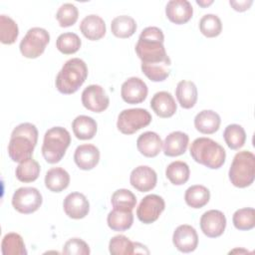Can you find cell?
<instances>
[{
    "mask_svg": "<svg viewBox=\"0 0 255 255\" xmlns=\"http://www.w3.org/2000/svg\"><path fill=\"white\" fill-rule=\"evenodd\" d=\"M163 42L164 35L161 29L154 26L144 28L135 45V53L141 64H154L170 60Z\"/></svg>",
    "mask_w": 255,
    "mask_h": 255,
    "instance_id": "obj_1",
    "label": "cell"
},
{
    "mask_svg": "<svg viewBox=\"0 0 255 255\" xmlns=\"http://www.w3.org/2000/svg\"><path fill=\"white\" fill-rule=\"evenodd\" d=\"M38 141V129L31 123H22L12 130L8 143V154L15 162H21L33 155Z\"/></svg>",
    "mask_w": 255,
    "mask_h": 255,
    "instance_id": "obj_2",
    "label": "cell"
},
{
    "mask_svg": "<svg viewBox=\"0 0 255 255\" xmlns=\"http://www.w3.org/2000/svg\"><path fill=\"white\" fill-rule=\"evenodd\" d=\"M88 77V67L80 58L68 60L56 77V88L64 95L76 93Z\"/></svg>",
    "mask_w": 255,
    "mask_h": 255,
    "instance_id": "obj_3",
    "label": "cell"
},
{
    "mask_svg": "<svg viewBox=\"0 0 255 255\" xmlns=\"http://www.w3.org/2000/svg\"><path fill=\"white\" fill-rule=\"evenodd\" d=\"M194 161L210 168H220L226 158V151L221 144L209 137L195 138L189 148Z\"/></svg>",
    "mask_w": 255,
    "mask_h": 255,
    "instance_id": "obj_4",
    "label": "cell"
},
{
    "mask_svg": "<svg viewBox=\"0 0 255 255\" xmlns=\"http://www.w3.org/2000/svg\"><path fill=\"white\" fill-rule=\"evenodd\" d=\"M71 143L70 132L62 127H54L44 134L42 154L48 163L59 162Z\"/></svg>",
    "mask_w": 255,
    "mask_h": 255,
    "instance_id": "obj_5",
    "label": "cell"
},
{
    "mask_svg": "<svg viewBox=\"0 0 255 255\" xmlns=\"http://www.w3.org/2000/svg\"><path fill=\"white\" fill-rule=\"evenodd\" d=\"M231 183L239 188L251 185L255 178V155L249 150H242L235 154L229 168Z\"/></svg>",
    "mask_w": 255,
    "mask_h": 255,
    "instance_id": "obj_6",
    "label": "cell"
},
{
    "mask_svg": "<svg viewBox=\"0 0 255 255\" xmlns=\"http://www.w3.org/2000/svg\"><path fill=\"white\" fill-rule=\"evenodd\" d=\"M50 42L49 32L40 27L29 29L21 40L19 49L21 54L28 59H35L41 56Z\"/></svg>",
    "mask_w": 255,
    "mask_h": 255,
    "instance_id": "obj_7",
    "label": "cell"
},
{
    "mask_svg": "<svg viewBox=\"0 0 255 255\" xmlns=\"http://www.w3.org/2000/svg\"><path fill=\"white\" fill-rule=\"evenodd\" d=\"M151 120V115L145 109H128L120 113L117 128L124 134H132L142 128L147 127Z\"/></svg>",
    "mask_w": 255,
    "mask_h": 255,
    "instance_id": "obj_8",
    "label": "cell"
},
{
    "mask_svg": "<svg viewBox=\"0 0 255 255\" xmlns=\"http://www.w3.org/2000/svg\"><path fill=\"white\" fill-rule=\"evenodd\" d=\"M43 197L35 187H20L12 196V205L20 213L30 214L37 211L42 205Z\"/></svg>",
    "mask_w": 255,
    "mask_h": 255,
    "instance_id": "obj_9",
    "label": "cell"
},
{
    "mask_svg": "<svg viewBox=\"0 0 255 255\" xmlns=\"http://www.w3.org/2000/svg\"><path fill=\"white\" fill-rule=\"evenodd\" d=\"M165 208L163 198L157 194H148L144 196L136 208L138 220L144 224L153 223L158 219Z\"/></svg>",
    "mask_w": 255,
    "mask_h": 255,
    "instance_id": "obj_10",
    "label": "cell"
},
{
    "mask_svg": "<svg viewBox=\"0 0 255 255\" xmlns=\"http://www.w3.org/2000/svg\"><path fill=\"white\" fill-rule=\"evenodd\" d=\"M82 104L91 112L102 113L108 109L110 99L103 87L90 85L82 93Z\"/></svg>",
    "mask_w": 255,
    "mask_h": 255,
    "instance_id": "obj_11",
    "label": "cell"
},
{
    "mask_svg": "<svg viewBox=\"0 0 255 255\" xmlns=\"http://www.w3.org/2000/svg\"><path fill=\"white\" fill-rule=\"evenodd\" d=\"M226 227V217L220 210L211 209L204 212L200 218V228L204 235L216 238L223 234Z\"/></svg>",
    "mask_w": 255,
    "mask_h": 255,
    "instance_id": "obj_12",
    "label": "cell"
},
{
    "mask_svg": "<svg viewBox=\"0 0 255 255\" xmlns=\"http://www.w3.org/2000/svg\"><path fill=\"white\" fill-rule=\"evenodd\" d=\"M148 89L146 84L137 77H131L126 80L121 88L122 99L130 105L142 103L147 96Z\"/></svg>",
    "mask_w": 255,
    "mask_h": 255,
    "instance_id": "obj_13",
    "label": "cell"
},
{
    "mask_svg": "<svg viewBox=\"0 0 255 255\" xmlns=\"http://www.w3.org/2000/svg\"><path fill=\"white\" fill-rule=\"evenodd\" d=\"M172 242L178 251L189 253L196 249L198 235L194 227L188 224H182L175 228L172 235Z\"/></svg>",
    "mask_w": 255,
    "mask_h": 255,
    "instance_id": "obj_14",
    "label": "cell"
},
{
    "mask_svg": "<svg viewBox=\"0 0 255 255\" xmlns=\"http://www.w3.org/2000/svg\"><path fill=\"white\" fill-rule=\"evenodd\" d=\"M129 182L136 190L140 192H147L155 187L157 175L151 167L147 165H139L131 170Z\"/></svg>",
    "mask_w": 255,
    "mask_h": 255,
    "instance_id": "obj_15",
    "label": "cell"
},
{
    "mask_svg": "<svg viewBox=\"0 0 255 255\" xmlns=\"http://www.w3.org/2000/svg\"><path fill=\"white\" fill-rule=\"evenodd\" d=\"M65 213L73 219H82L90 211V203L87 197L81 192L69 193L63 202Z\"/></svg>",
    "mask_w": 255,
    "mask_h": 255,
    "instance_id": "obj_16",
    "label": "cell"
},
{
    "mask_svg": "<svg viewBox=\"0 0 255 255\" xmlns=\"http://www.w3.org/2000/svg\"><path fill=\"white\" fill-rule=\"evenodd\" d=\"M193 14V8L187 0H170L165 6V15L174 24L187 23Z\"/></svg>",
    "mask_w": 255,
    "mask_h": 255,
    "instance_id": "obj_17",
    "label": "cell"
},
{
    "mask_svg": "<svg viewBox=\"0 0 255 255\" xmlns=\"http://www.w3.org/2000/svg\"><path fill=\"white\" fill-rule=\"evenodd\" d=\"M109 251L113 255H131L134 253H146L149 251L138 242L130 241L125 235H116L112 237L109 243Z\"/></svg>",
    "mask_w": 255,
    "mask_h": 255,
    "instance_id": "obj_18",
    "label": "cell"
},
{
    "mask_svg": "<svg viewBox=\"0 0 255 255\" xmlns=\"http://www.w3.org/2000/svg\"><path fill=\"white\" fill-rule=\"evenodd\" d=\"M74 160L80 169H93L99 163L100 150L96 145L91 143L81 144L75 150Z\"/></svg>",
    "mask_w": 255,
    "mask_h": 255,
    "instance_id": "obj_19",
    "label": "cell"
},
{
    "mask_svg": "<svg viewBox=\"0 0 255 255\" xmlns=\"http://www.w3.org/2000/svg\"><path fill=\"white\" fill-rule=\"evenodd\" d=\"M150 108L156 116L163 119L172 117L177 110L173 97L166 91H160L153 95L150 100Z\"/></svg>",
    "mask_w": 255,
    "mask_h": 255,
    "instance_id": "obj_20",
    "label": "cell"
},
{
    "mask_svg": "<svg viewBox=\"0 0 255 255\" xmlns=\"http://www.w3.org/2000/svg\"><path fill=\"white\" fill-rule=\"evenodd\" d=\"M80 30L88 40L98 41L105 36L107 28L102 17L96 14H91L81 21Z\"/></svg>",
    "mask_w": 255,
    "mask_h": 255,
    "instance_id": "obj_21",
    "label": "cell"
},
{
    "mask_svg": "<svg viewBox=\"0 0 255 255\" xmlns=\"http://www.w3.org/2000/svg\"><path fill=\"white\" fill-rule=\"evenodd\" d=\"M189 136L183 131L170 132L162 142L163 152L167 156H178L183 154L188 145Z\"/></svg>",
    "mask_w": 255,
    "mask_h": 255,
    "instance_id": "obj_22",
    "label": "cell"
},
{
    "mask_svg": "<svg viewBox=\"0 0 255 255\" xmlns=\"http://www.w3.org/2000/svg\"><path fill=\"white\" fill-rule=\"evenodd\" d=\"M136 147L142 155L146 157H154L161 150L162 140L156 132L145 131L137 137Z\"/></svg>",
    "mask_w": 255,
    "mask_h": 255,
    "instance_id": "obj_23",
    "label": "cell"
},
{
    "mask_svg": "<svg viewBox=\"0 0 255 255\" xmlns=\"http://www.w3.org/2000/svg\"><path fill=\"white\" fill-rule=\"evenodd\" d=\"M220 116L212 110H203L194 118L195 128L204 134H211L218 130L220 127Z\"/></svg>",
    "mask_w": 255,
    "mask_h": 255,
    "instance_id": "obj_24",
    "label": "cell"
},
{
    "mask_svg": "<svg viewBox=\"0 0 255 255\" xmlns=\"http://www.w3.org/2000/svg\"><path fill=\"white\" fill-rule=\"evenodd\" d=\"M178 104L183 109H191L197 102V88L191 81H180L175 89Z\"/></svg>",
    "mask_w": 255,
    "mask_h": 255,
    "instance_id": "obj_25",
    "label": "cell"
},
{
    "mask_svg": "<svg viewBox=\"0 0 255 255\" xmlns=\"http://www.w3.org/2000/svg\"><path fill=\"white\" fill-rule=\"evenodd\" d=\"M70 174L62 167H52L45 175V185L52 192H61L69 186Z\"/></svg>",
    "mask_w": 255,
    "mask_h": 255,
    "instance_id": "obj_26",
    "label": "cell"
},
{
    "mask_svg": "<svg viewBox=\"0 0 255 255\" xmlns=\"http://www.w3.org/2000/svg\"><path fill=\"white\" fill-rule=\"evenodd\" d=\"M73 132L77 138L86 140L93 138L98 129L97 122L88 116H78L72 123Z\"/></svg>",
    "mask_w": 255,
    "mask_h": 255,
    "instance_id": "obj_27",
    "label": "cell"
},
{
    "mask_svg": "<svg viewBox=\"0 0 255 255\" xmlns=\"http://www.w3.org/2000/svg\"><path fill=\"white\" fill-rule=\"evenodd\" d=\"M109 227L114 231H125L131 227L133 215L131 210L114 208L107 217Z\"/></svg>",
    "mask_w": 255,
    "mask_h": 255,
    "instance_id": "obj_28",
    "label": "cell"
},
{
    "mask_svg": "<svg viewBox=\"0 0 255 255\" xmlns=\"http://www.w3.org/2000/svg\"><path fill=\"white\" fill-rule=\"evenodd\" d=\"M210 191L207 187L200 184L191 185L185 190L184 200L191 208H201L208 203Z\"/></svg>",
    "mask_w": 255,
    "mask_h": 255,
    "instance_id": "obj_29",
    "label": "cell"
},
{
    "mask_svg": "<svg viewBox=\"0 0 255 255\" xmlns=\"http://www.w3.org/2000/svg\"><path fill=\"white\" fill-rule=\"evenodd\" d=\"M112 33L118 38H128L136 31V23L133 18L128 15L117 16L111 23Z\"/></svg>",
    "mask_w": 255,
    "mask_h": 255,
    "instance_id": "obj_30",
    "label": "cell"
},
{
    "mask_svg": "<svg viewBox=\"0 0 255 255\" xmlns=\"http://www.w3.org/2000/svg\"><path fill=\"white\" fill-rule=\"evenodd\" d=\"M165 175L172 184L182 185L189 179V166L186 162L181 160L172 161L167 165L165 169Z\"/></svg>",
    "mask_w": 255,
    "mask_h": 255,
    "instance_id": "obj_31",
    "label": "cell"
},
{
    "mask_svg": "<svg viewBox=\"0 0 255 255\" xmlns=\"http://www.w3.org/2000/svg\"><path fill=\"white\" fill-rule=\"evenodd\" d=\"M1 250L4 255H26L27 250L21 235L15 232L7 233L1 243Z\"/></svg>",
    "mask_w": 255,
    "mask_h": 255,
    "instance_id": "obj_32",
    "label": "cell"
},
{
    "mask_svg": "<svg viewBox=\"0 0 255 255\" xmlns=\"http://www.w3.org/2000/svg\"><path fill=\"white\" fill-rule=\"evenodd\" d=\"M171 61H164L154 64H141L142 73L152 82H162L166 80L170 74Z\"/></svg>",
    "mask_w": 255,
    "mask_h": 255,
    "instance_id": "obj_33",
    "label": "cell"
},
{
    "mask_svg": "<svg viewBox=\"0 0 255 255\" xmlns=\"http://www.w3.org/2000/svg\"><path fill=\"white\" fill-rule=\"evenodd\" d=\"M15 174L17 179L21 182L35 181L40 174V165L32 157L28 158L24 161L19 162L18 166L16 167Z\"/></svg>",
    "mask_w": 255,
    "mask_h": 255,
    "instance_id": "obj_34",
    "label": "cell"
},
{
    "mask_svg": "<svg viewBox=\"0 0 255 255\" xmlns=\"http://www.w3.org/2000/svg\"><path fill=\"white\" fill-rule=\"evenodd\" d=\"M223 137L227 146L231 149L241 148L246 141V132L244 128L237 124L229 125L223 131Z\"/></svg>",
    "mask_w": 255,
    "mask_h": 255,
    "instance_id": "obj_35",
    "label": "cell"
},
{
    "mask_svg": "<svg viewBox=\"0 0 255 255\" xmlns=\"http://www.w3.org/2000/svg\"><path fill=\"white\" fill-rule=\"evenodd\" d=\"M19 35L17 23L7 15H0V41L2 44H13Z\"/></svg>",
    "mask_w": 255,
    "mask_h": 255,
    "instance_id": "obj_36",
    "label": "cell"
},
{
    "mask_svg": "<svg viewBox=\"0 0 255 255\" xmlns=\"http://www.w3.org/2000/svg\"><path fill=\"white\" fill-rule=\"evenodd\" d=\"M82 42L80 37L72 32L61 34L56 41L57 49L65 55L75 54L81 48Z\"/></svg>",
    "mask_w": 255,
    "mask_h": 255,
    "instance_id": "obj_37",
    "label": "cell"
},
{
    "mask_svg": "<svg viewBox=\"0 0 255 255\" xmlns=\"http://www.w3.org/2000/svg\"><path fill=\"white\" fill-rule=\"evenodd\" d=\"M233 225L238 230H250L255 226V210L252 207H244L236 210L232 217Z\"/></svg>",
    "mask_w": 255,
    "mask_h": 255,
    "instance_id": "obj_38",
    "label": "cell"
},
{
    "mask_svg": "<svg viewBox=\"0 0 255 255\" xmlns=\"http://www.w3.org/2000/svg\"><path fill=\"white\" fill-rule=\"evenodd\" d=\"M199 30L207 38H214L220 35L222 23L220 18L214 14H206L199 21Z\"/></svg>",
    "mask_w": 255,
    "mask_h": 255,
    "instance_id": "obj_39",
    "label": "cell"
},
{
    "mask_svg": "<svg viewBox=\"0 0 255 255\" xmlns=\"http://www.w3.org/2000/svg\"><path fill=\"white\" fill-rule=\"evenodd\" d=\"M111 202L114 208L132 210L136 204V197L130 190L121 188L113 193Z\"/></svg>",
    "mask_w": 255,
    "mask_h": 255,
    "instance_id": "obj_40",
    "label": "cell"
},
{
    "mask_svg": "<svg viewBox=\"0 0 255 255\" xmlns=\"http://www.w3.org/2000/svg\"><path fill=\"white\" fill-rule=\"evenodd\" d=\"M79 17L78 8L72 3H65L61 5L56 13V19L61 27L73 26Z\"/></svg>",
    "mask_w": 255,
    "mask_h": 255,
    "instance_id": "obj_41",
    "label": "cell"
},
{
    "mask_svg": "<svg viewBox=\"0 0 255 255\" xmlns=\"http://www.w3.org/2000/svg\"><path fill=\"white\" fill-rule=\"evenodd\" d=\"M89 245L81 238L69 239L63 247V253L66 255H89Z\"/></svg>",
    "mask_w": 255,
    "mask_h": 255,
    "instance_id": "obj_42",
    "label": "cell"
},
{
    "mask_svg": "<svg viewBox=\"0 0 255 255\" xmlns=\"http://www.w3.org/2000/svg\"><path fill=\"white\" fill-rule=\"evenodd\" d=\"M253 1L252 0H243V1H229V4L233 7V9L235 11L238 12H243L246 11L250 8V6L252 5Z\"/></svg>",
    "mask_w": 255,
    "mask_h": 255,
    "instance_id": "obj_43",
    "label": "cell"
},
{
    "mask_svg": "<svg viewBox=\"0 0 255 255\" xmlns=\"http://www.w3.org/2000/svg\"><path fill=\"white\" fill-rule=\"evenodd\" d=\"M196 3H197L199 6H201V7H203V8H204V7H207L208 5L212 4V3H213V1H212V0H210V1H200V0L198 1V0H197V1H196Z\"/></svg>",
    "mask_w": 255,
    "mask_h": 255,
    "instance_id": "obj_44",
    "label": "cell"
}]
</instances>
